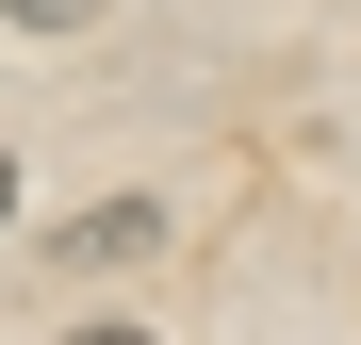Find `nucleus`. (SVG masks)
<instances>
[{
  "instance_id": "1",
  "label": "nucleus",
  "mask_w": 361,
  "mask_h": 345,
  "mask_svg": "<svg viewBox=\"0 0 361 345\" xmlns=\"http://www.w3.org/2000/svg\"><path fill=\"white\" fill-rule=\"evenodd\" d=\"M148 247H164V214H148V198H99V214L66 230V263H148Z\"/></svg>"
},
{
  "instance_id": "2",
  "label": "nucleus",
  "mask_w": 361,
  "mask_h": 345,
  "mask_svg": "<svg viewBox=\"0 0 361 345\" xmlns=\"http://www.w3.org/2000/svg\"><path fill=\"white\" fill-rule=\"evenodd\" d=\"M66 345H148V329H66Z\"/></svg>"
},
{
  "instance_id": "3",
  "label": "nucleus",
  "mask_w": 361,
  "mask_h": 345,
  "mask_svg": "<svg viewBox=\"0 0 361 345\" xmlns=\"http://www.w3.org/2000/svg\"><path fill=\"white\" fill-rule=\"evenodd\" d=\"M0 214H17V164H0Z\"/></svg>"
}]
</instances>
